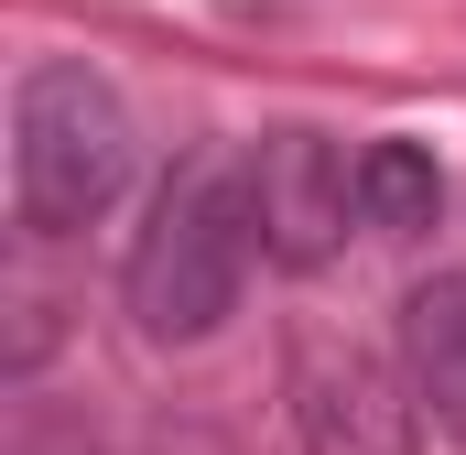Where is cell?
Returning <instances> with one entry per match:
<instances>
[{
  "mask_svg": "<svg viewBox=\"0 0 466 455\" xmlns=\"http://www.w3.org/2000/svg\"><path fill=\"white\" fill-rule=\"evenodd\" d=\"M358 217L380 228V238L434 228V217H445V174H434V152H423V141H369V152H358Z\"/></svg>",
  "mask_w": 466,
  "mask_h": 455,
  "instance_id": "6",
  "label": "cell"
},
{
  "mask_svg": "<svg viewBox=\"0 0 466 455\" xmlns=\"http://www.w3.org/2000/svg\"><path fill=\"white\" fill-rule=\"evenodd\" d=\"M293 434H304V455H423V390H401L358 347H304Z\"/></svg>",
  "mask_w": 466,
  "mask_h": 455,
  "instance_id": "4",
  "label": "cell"
},
{
  "mask_svg": "<svg viewBox=\"0 0 466 455\" xmlns=\"http://www.w3.org/2000/svg\"><path fill=\"white\" fill-rule=\"evenodd\" d=\"M401 379L423 390V412L466 445V271L423 282V293L401 304Z\"/></svg>",
  "mask_w": 466,
  "mask_h": 455,
  "instance_id": "5",
  "label": "cell"
},
{
  "mask_svg": "<svg viewBox=\"0 0 466 455\" xmlns=\"http://www.w3.org/2000/svg\"><path fill=\"white\" fill-rule=\"evenodd\" d=\"M249 196H260V238H271L282 271H326L348 249V228H369L358 217V163L326 130H271L249 152Z\"/></svg>",
  "mask_w": 466,
  "mask_h": 455,
  "instance_id": "3",
  "label": "cell"
},
{
  "mask_svg": "<svg viewBox=\"0 0 466 455\" xmlns=\"http://www.w3.org/2000/svg\"><path fill=\"white\" fill-rule=\"evenodd\" d=\"M130 163H141V141H130V109L98 66H76V55L22 66V87H11V217L33 238L98 228L130 196Z\"/></svg>",
  "mask_w": 466,
  "mask_h": 455,
  "instance_id": "2",
  "label": "cell"
},
{
  "mask_svg": "<svg viewBox=\"0 0 466 455\" xmlns=\"http://www.w3.org/2000/svg\"><path fill=\"white\" fill-rule=\"evenodd\" d=\"M260 249H271V238H260L249 163L207 152V163H185V174L152 196V217L130 238V271H119V304H130V326L152 347H196V337H218L238 315Z\"/></svg>",
  "mask_w": 466,
  "mask_h": 455,
  "instance_id": "1",
  "label": "cell"
}]
</instances>
